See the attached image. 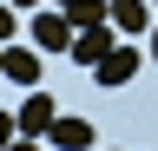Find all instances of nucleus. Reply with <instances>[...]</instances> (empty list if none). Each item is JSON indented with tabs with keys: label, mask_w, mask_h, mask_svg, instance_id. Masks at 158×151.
I'll use <instances>...</instances> for the list:
<instances>
[{
	"label": "nucleus",
	"mask_w": 158,
	"mask_h": 151,
	"mask_svg": "<svg viewBox=\"0 0 158 151\" xmlns=\"http://www.w3.org/2000/svg\"><path fill=\"white\" fill-rule=\"evenodd\" d=\"M27 33H33V46H40V53H73V33H79V26L66 20V7H40Z\"/></svg>",
	"instance_id": "f257e3e1"
},
{
	"label": "nucleus",
	"mask_w": 158,
	"mask_h": 151,
	"mask_svg": "<svg viewBox=\"0 0 158 151\" xmlns=\"http://www.w3.org/2000/svg\"><path fill=\"white\" fill-rule=\"evenodd\" d=\"M13 118H20V138H46L59 112H53V99H46V92H27V105H20Z\"/></svg>",
	"instance_id": "f03ea898"
},
{
	"label": "nucleus",
	"mask_w": 158,
	"mask_h": 151,
	"mask_svg": "<svg viewBox=\"0 0 158 151\" xmlns=\"http://www.w3.org/2000/svg\"><path fill=\"white\" fill-rule=\"evenodd\" d=\"M0 79L33 85V79H40V46H0Z\"/></svg>",
	"instance_id": "7ed1b4c3"
},
{
	"label": "nucleus",
	"mask_w": 158,
	"mask_h": 151,
	"mask_svg": "<svg viewBox=\"0 0 158 151\" xmlns=\"http://www.w3.org/2000/svg\"><path fill=\"white\" fill-rule=\"evenodd\" d=\"M112 46H118V40H112V26H86V33H73V59H79V66H99Z\"/></svg>",
	"instance_id": "20e7f679"
},
{
	"label": "nucleus",
	"mask_w": 158,
	"mask_h": 151,
	"mask_svg": "<svg viewBox=\"0 0 158 151\" xmlns=\"http://www.w3.org/2000/svg\"><path fill=\"white\" fill-rule=\"evenodd\" d=\"M132 72H138V53H132V46H112L106 59L92 66V79H99V85H125Z\"/></svg>",
	"instance_id": "39448f33"
},
{
	"label": "nucleus",
	"mask_w": 158,
	"mask_h": 151,
	"mask_svg": "<svg viewBox=\"0 0 158 151\" xmlns=\"http://www.w3.org/2000/svg\"><path fill=\"white\" fill-rule=\"evenodd\" d=\"M53 151H92V125L86 118H53Z\"/></svg>",
	"instance_id": "423d86ee"
},
{
	"label": "nucleus",
	"mask_w": 158,
	"mask_h": 151,
	"mask_svg": "<svg viewBox=\"0 0 158 151\" xmlns=\"http://www.w3.org/2000/svg\"><path fill=\"white\" fill-rule=\"evenodd\" d=\"M145 26H152L145 0H112V33H145Z\"/></svg>",
	"instance_id": "0eeeda50"
},
{
	"label": "nucleus",
	"mask_w": 158,
	"mask_h": 151,
	"mask_svg": "<svg viewBox=\"0 0 158 151\" xmlns=\"http://www.w3.org/2000/svg\"><path fill=\"white\" fill-rule=\"evenodd\" d=\"M66 20H73L79 33H86V26H112V0H73Z\"/></svg>",
	"instance_id": "6e6552de"
},
{
	"label": "nucleus",
	"mask_w": 158,
	"mask_h": 151,
	"mask_svg": "<svg viewBox=\"0 0 158 151\" xmlns=\"http://www.w3.org/2000/svg\"><path fill=\"white\" fill-rule=\"evenodd\" d=\"M13 33H20V20H13V7L0 0V46H13Z\"/></svg>",
	"instance_id": "1a4fd4ad"
},
{
	"label": "nucleus",
	"mask_w": 158,
	"mask_h": 151,
	"mask_svg": "<svg viewBox=\"0 0 158 151\" xmlns=\"http://www.w3.org/2000/svg\"><path fill=\"white\" fill-rule=\"evenodd\" d=\"M13 138H20V118H13V112H0V151H7Z\"/></svg>",
	"instance_id": "9d476101"
},
{
	"label": "nucleus",
	"mask_w": 158,
	"mask_h": 151,
	"mask_svg": "<svg viewBox=\"0 0 158 151\" xmlns=\"http://www.w3.org/2000/svg\"><path fill=\"white\" fill-rule=\"evenodd\" d=\"M7 151H40V145H33V138H13V145H7Z\"/></svg>",
	"instance_id": "9b49d317"
},
{
	"label": "nucleus",
	"mask_w": 158,
	"mask_h": 151,
	"mask_svg": "<svg viewBox=\"0 0 158 151\" xmlns=\"http://www.w3.org/2000/svg\"><path fill=\"white\" fill-rule=\"evenodd\" d=\"M7 7H46V0H7Z\"/></svg>",
	"instance_id": "f8f14e48"
},
{
	"label": "nucleus",
	"mask_w": 158,
	"mask_h": 151,
	"mask_svg": "<svg viewBox=\"0 0 158 151\" xmlns=\"http://www.w3.org/2000/svg\"><path fill=\"white\" fill-rule=\"evenodd\" d=\"M152 59H158V33H152Z\"/></svg>",
	"instance_id": "ddd939ff"
},
{
	"label": "nucleus",
	"mask_w": 158,
	"mask_h": 151,
	"mask_svg": "<svg viewBox=\"0 0 158 151\" xmlns=\"http://www.w3.org/2000/svg\"><path fill=\"white\" fill-rule=\"evenodd\" d=\"M53 7H73V0H53Z\"/></svg>",
	"instance_id": "4468645a"
},
{
	"label": "nucleus",
	"mask_w": 158,
	"mask_h": 151,
	"mask_svg": "<svg viewBox=\"0 0 158 151\" xmlns=\"http://www.w3.org/2000/svg\"><path fill=\"white\" fill-rule=\"evenodd\" d=\"M106 151H112V145H106Z\"/></svg>",
	"instance_id": "2eb2a0df"
}]
</instances>
